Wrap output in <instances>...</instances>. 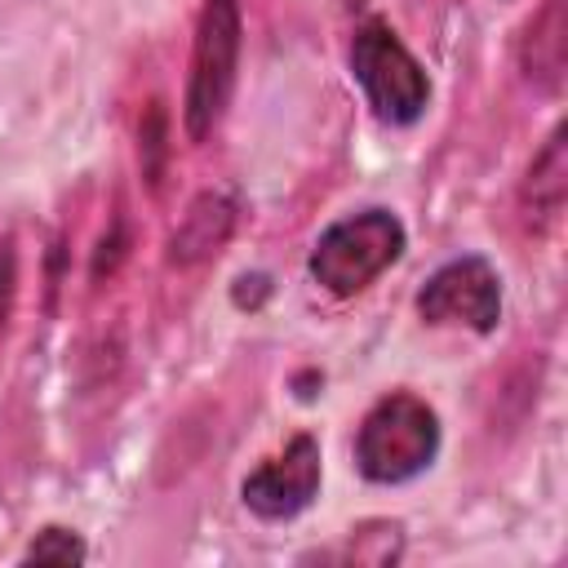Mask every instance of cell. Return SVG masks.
<instances>
[{
  "mask_svg": "<svg viewBox=\"0 0 568 568\" xmlns=\"http://www.w3.org/2000/svg\"><path fill=\"white\" fill-rule=\"evenodd\" d=\"M444 448V422L430 399L417 390H386L377 395L351 439V462L364 484L404 488L422 479Z\"/></svg>",
  "mask_w": 568,
  "mask_h": 568,
  "instance_id": "1",
  "label": "cell"
},
{
  "mask_svg": "<svg viewBox=\"0 0 568 568\" xmlns=\"http://www.w3.org/2000/svg\"><path fill=\"white\" fill-rule=\"evenodd\" d=\"M404 248H408L404 217L386 204H364L333 217L315 235L306 253V275L328 297L346 302V297H359L368 284H377L404 257Z\"/></svg>",
  "mask_w": 568,
  "mask_h": 568,
  "instance_id": "2",
  "label": "cell"
},
{
  "mask_svg": "<svg viewBox=\"0 0 568 568\" xmlns=\"http://www.w3.org/2000/svg\"><path fill=\"white\" fill-rule=\"evenodd\" d=\"M351 80L359 84L368 111L386 129H413L430 111V75L417 62V53L404 44V36L386 18H364L351 31L346 44Z\"/></svg>",
  "mask_w": 568,
  "mask_h": 568,
  "instance_id": "3",
  "label": "cell"
},
{
  "mask_svg": "<svg viewBox=\"0 0 568 568\" xmlns=\"http://www.w3.org/2000/svg\"><path fill=\"white\" fill-rule=\"evenodd\" d=\"M240 53H244V4L200 0L186 89H182V133L191 142L213 138V129L226 120L240 80Z\"/></svg>",
  "mask_w": 568,
  "mask_h": 568,
  "instance_id": "4",
  "label": "cell"
},
{
  "mask_svg": "<svg viewBox=\"0 0 568 568\" xmlns=\"http://www.w3.org/2000/svg\"><path fill=\"white\" fill-rule=\"evenodd\" d=\"M413 311L430 328H466L475 337L497 333L506 311L501 271L484 253H457L439 262L413 293Z\"/></svg>",
  "mask_w": 568,
  "mask_h": 568,
  "instance_id": "5",
  "label": "cell"
},
{
  "mask_svg": "<svg viewBox=\"0 0 568 568\" xmlns=\"http://www.w3.org/2000/svg\"><path fill=\"white\" fill-rule=\"evenodd\" d=\"M320 484H324V448L311 430H297L275 457L257 462L240 479V501L262 524H288L315 506Z\"/></svg>",
  "mask_w": 568,
  "mask_h": 568,
  "instance_id": "6",
  "label": "cell"
},
{
  "mask_svg": "<svg viewBox=\"0 0 568 568\" xmlns=\"http://www.w3.org/2000/svg\"><path fill=\"white\" fill-rule=\"evenodd\" d=\"M235 222H240V204H235V195H231V191L209 186V191L191 195V204L182 209L178 226L169 231V248H164L169 266L191 271V266H200V262L217 257V253L231 244Z\"/></svg>",
  "mask_w": 568,
  "mask_h": 568,
  "instance_id": "7",
  "label": "cell"
},
{
  "mask_svg": "<svg viewBox=\"0 0 568 568\" xmlns=\"http://www.w3.org/2000/svg\"><path fill=\"white\" fill-rule=\"evenodd\" d=\"M515 62H519V75L537 93H559L564 89V71H568V18H564V0H541L532 9V18L519 31Z\"/></svg>",
  "mask_w": 568,
  "mask_h": 568,
  "instance_id": "8",
  "label": "cell"
},
{
  "mask_svg": "<svg viewBox=\"0 0 568 568\" xmlns=\"http://www.w3.org/2000/svg\"><path fill=\"white\" fill-rule=\"evenodd\" d=\"M564 195H568V129L559 120L519 178V209L528 222L550 226L564 213Z\"/></svg>",
  "mask_w": 568,
  "mask_h": 568,
  "instance_id": "9",
  "label": "cell"
},
{
  "mask_svg": "<svg viewBox=\"0 0 568 568\" xmlns=\"http://www.w3.org/2000/svg\"><path fill=\"white\" fill-rule=\"evenodd\" d=\"M408 550V528L404 519H359L346 528V537L328 550L302 555V559H324V564H359V568H390Z\"/></svg>",
  "mask_w": 568,
  "mask_h": 568,
  "instance_id": "10",
  "label": "cell"
},
{
  "mask_svg": "<svg viewBox=\"0 0 568 568\" xmlns=\"http://www.w3.org/2000/svg\"><path fill=\"white\" fill-rule=\"evenodd\" d=\"M89 559V541L67 528V524H44L31 532V541L22 546L18 564H58V568H80Z\"/></svg>",
  "mask_w": 568,
  "mask_h": 568,
  "instance_id": "11",
  "label": "cell"
},
{
  "mask_svg": "<svg viewBox=\"0 0 568 568\" xmlns=\"http://www.w3.org/2000/svg\"><path fill=\"white\" fill-rule=\"evenodd\" d=\"M138 164H142V178L151 191H160V178H164V164H169V111L164 102H146L142 120H138Z\"/></svg>",
  "mask_w": 568,
  "mask_h": 568,
  "instance_id": "12",
  "label": "cell"
},
{
  "mask_svg": "<svg viewBox=\"0 0 568 568\" xmlns=\"http://www.w3.org/2000/svg\"><path fill=\"white\" fill-rule=\"evenodd\" d=\"M18 306V248L9 235H0V328L9 324Z\"/></svg>",
  "mask_w": 568,
  "mask_h": 568,
  "instance_id": "13",
  "label": "cell"
},
{
  "mask_svg": "<svg viewBox=\"0 0 568 568\" xmlns=\"http://www.w3.org/2000/svg\"><path fill=\"white\" fill-rule=\"evenodd\" d=\"M271 293H275V284H271L266 271H244V275H235V284H231V302H235L240 311H262Z\"/></svg>",
  "mask_w": 568,
  "mask_h": 568,
  "instance_id": "14",
  "label": "cell"
},
{
  "mask_svg": "<svg viewBox=\"0 0 568 568\" xmlns=\"http://www.w3.org/2000/svg\"><path fill=\"white\" fill-rule=\"evenodd\" d=\"M129 253V235H124V222L115 217L111 222V231L98 240V253H93V280H102V275H115V266H120V257Z\"/></svg>",
  "mask_w": 568,
  "mask_h": 568,
  "instance_id": "15",
  "label": "cell"
}]
</instances>
